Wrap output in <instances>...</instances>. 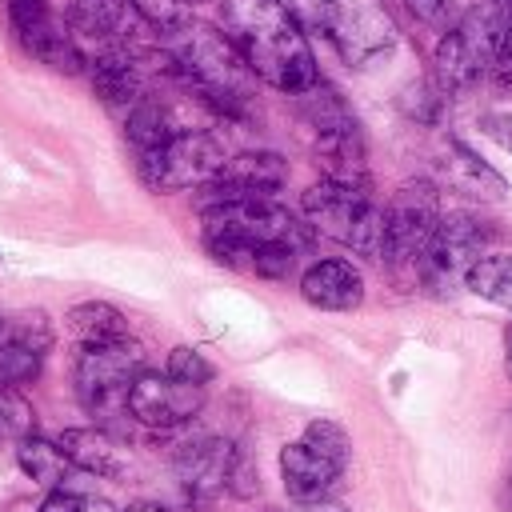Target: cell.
<instances>
[{
	"mask_svg": "<svg viewBox=\"0 0 512 512\" xmlns=\"http://www.w3.org/2000/svg\"><path fill=\"white\" fill-rule=\"evenodd\" d=\"M220 24L252 76L276 92L296 96L320 80L312 44L280 0H220Z\"/></svg>",
	"mask_w": 512,
	"mask_h": 512,
	"instance_id": "cell-1",
	"label": "cell"
},
{
	"mask_svg": "<svg viewBox=\"0 0 512 512\" xmlns=\"http://www.w3.org/2000/svg\"><path fill=\"white\" fill-rule=\"evenodd\" d=\"M164 52L172 60V76L188 92H196L212 112H220L224 120H236V124L252 120L256 76L224 32L192 20L180 32L164 36Z\"/></svg>",
	"mask_w": 512,
	"mask_h": 512,
	"instance_id": "cell-2",
	"label": "cell"
},
{
	"mask_svg": "<svg viewBox=\"0 0 512 512\" xmlns=\"http://www.w3.org/2000/svg\"><path fill=\"white\" fill-rule=\"evenodd\" d=\"M296 244L312 248V228L300 224L284 204L276 200H240V204H208L200 224L204 252L224 268H252L256 248L264 244Z\"/></svg>",
	"mask_w": 512,
	"mask_h": 512,
	"instance_id": "cell-3",
	"label": "cell"
},
{
	"mask_svg": "<svg viewBox=\"0 0 512 512\" xmlns=\"http://www.w3.org/2000/svg\"><path fill=\"white\" fill-rule=\"evenodd\" d=\"M300 212L312 232L336 240L340 248H352L356 256L380 260V240H384V204H376L372 188L364 184H336V180H316L300 196Z\"/></svg>",
	"mask_w": 512,
	"mask_h": 512,
	"instance_id": "cell-4",
	"label": "cell"
},
{
	"mask_svg": "<svg viewBox=\"0 0 512 512\" xmlns=\"http://www.w3.org/2000/svg\"><path fill=\"white\" fill-rule=\"evenodd\" d=\"M504 24H508L504 0H476V4H468L460 24L440 32V40H436L432 80L448 96L472 92L480 80H488L492 52H496V40H500Z\"/></svg>",
	"mask_w": 512,
	"mask_h": 512,
	"instance_id": "cell-5",
	"label": "cell"
},
{
	"mask_svg": "<svg viewBox=\"0 0 512 512\" xmlns=\"http://www.w3.org/2000/svg\"><path fill=\"white\" fill-rule=\"evenodd\" d=\"M440 188L432 180H408L384 204L380 264L392 272H420V260L440 228Z\"/></svg>",
	"mask_w": 512,
	"mask_h": 512,
	"instance_id": "cell-6",
	"label": "cell"
},
{
	"mask_svg": "<svg viewBox=\"0 0 512 512\" xmlns=\"http://www.w3.org/2000/svg\"><path fill=\"white\" fill-rule=\"evenodd\" d=\"M144 372V348L124 336L112 344H88L76 352L72 384L92 416H128V388Z\"/></svg>",
	"mask_w": 512,
	"mask_h": 512,
	"instance_id": "cell-7",
	"label": "cell"
},
{
	"mask_svg": "<svg viewBox=\"0 0 512 512\" xmlns=\"http://www.w3.org/2000/svg\"><path fill=\"white\" fill-rule=\"evenodd\" d=\"M224 164H228V144L208 128H180L164 148L136 156V172L152 192L204 188Z\"/></svg>",
	"mask_w": 512,
	"mask_h": 512,
	"instance_id": "cell-8",
	"label": "cell"
},
{
	"mask_svg": "<svg viewBox=\"0 0 512 512\" xmlns=\"http://www.w3.org/2000/svg\"><path fill=\"white\" fill-rule=\"evenodd\" d=\"M492 236H496L492 224L480 220L476 212H448V216H440V228H436L424 260H420L416 276L428 288H436V292L460 284L468 276V268L488 252Z\"/></svg>",
	"mask_w": 512,
	"mask_h": 512,
	"instance_id": "cell-9",
	"label": "cell"
},
{
	"mask_svg": "<svg viewBox=\"0 0 512 512\" xmlns=\"http://www.w3.org/2000/svg\"><path fill=\"white\" fill-rule=\"evenodd\" d=\"M324 36L336 44V52L348 68H372V64L388 60L400 44V32H396L388 8L376 0H336L332 24Z\"/></svg>",
	"mask_w": 512,
	"mask_h": 512,
	"instance_id": "cell-10",
	"label": "cell"
},
{
	"mask_svg": "<svg viewBox=\"0 0 512 512\" xmlns=\"http://www.w3.org/2000/svg\"><path fill=\"white\" fill-rule=\"evenodd\" d=\"M8 20H12V32H16L20 48L32 60H40L52 72H64V76H80L88 68V56L80 52V40L52 12L48 0H8Z\"/></svg>",
	"mask_w": 512,
	"mask_h": 512,
	"instance_id": "cell-11",
	"label": "cell"
},
{
	"mask_svg": "<svg viewBox=\"0 0 512 512\" xmlns=\"http://www.w3.org/2000/svg\"><path fill=\"white\" fill-rule=\"evenodd\" d=\"M164 60V48H148V44H116V48H100L96 60H88V80L100 104L128 112L136 100L148 96V64Z\"/></svg>",
	"mask_w": 512,
	"mask_h": 512,
	"instance_id": "cell-12",
	"label": "cell"
},
{
	"mask_svg": "<svg viewBox=\"0 0 512 512\" xmlns=\"http://www.w3.org/2000/svg\"><path fill=\"white\" fill-rule=\"evenodd\" d=\"M288 184V160L272 148L228 156V164L204 184V208L208 204H240V200H272Z\"/></svg>",
	"mask_w": 512,
	"mask_h": 512,
	"instance_id": "cell-13",
	"label": "cell"
},
{
	"mask_svg": "<svg viewBox=\"0 0 512 512\" xmlns=\"http://www.w3.org/2000/svg\"><path fill=\"white\" fill-rule=\"evenodd\" d=\"M204 408V388L180 384L168 372H140L128 388V416L144 428H180Z\"/></svg>",
	"mask_w": 512,
	"mask_h": 512,
	"instance_id": "cell-14",
	"label": "cell"
},
{
	"mask_svg": "<svg viewBox=\"0 0 512 512\" xmlns=\"http://www.w3.org/2000/svg\"><path fill=\"white\" fill-rule=\"evenodd\" d=\"M48 348H52V324L40 308L8 316L0 328V388L32 384L44 368Z\"/></svg>",
	"mask_w": 512,
	"mask_h": 512,
	"instance_id": "cell-15",
	"label": "cell"
},
{
	"mask_svg": "<svg viewBox=\"0 0 512 512\" xmlns=\"http://www.w3.org/2000/svg\"><path fill=\"white\" fill-rule=\"evenodd\" d=\"M232 460H236V444L224 436H192L172 452V468L188 500L220 496L228 488Z\"/></svg>",
	"mask_w": 512,
	"mask_h": 512,
	"instance_id": "cell-16",
	"label": "cell"
},
{
	"mask_svg": "<svg viewBox=\"0 0 512 512\" xmlns=\"http://www.w3.org/2000/svg\"><path fill=\"white\" fill-rule=\"evenodd\" d=\"M64 24L72 28L76 40H92L104 48L144 44L140 32H148V24L136 16V8L128 0H68Z\"/></svg>",
	"mask_w": 512,
	"mask_h": 512,
	"instance_id": "cell-17",
	"label": "cell"
},
{
	"mask_svg": "<svg viewBox=\"0 0 512 512\" xmlns=\"http://www.w3.org/2000/svg\"><path fill=\"white\" fill-rule=\"evenodd\" d=\"M300 296L320 312H352L364 304V272L340 256L316 260L300 272Z\"/></svg>",
	"mask_w": 512,
	"mask_h": 512,
	"instance_id": "cell-18",
	"label": "cell"
},
{
	"mask_svg": "<svg viewBox=\"0 0 512 512\" xmlns=\"http://www.w3.org/2000/svg\"><path fill=\"white\" fill-rule=\"evenodd\" d=\"M340 476H344V472H340L336 464H328L324 456H316L304 440L280 448V480H284V492H288L296 504H304V508L328 500V496L336 492Z\"/></svg>",
	"mask_w": 512,
	"mask_h": 512,
	"instance_id": "cell-19",
	"label": "cell"
},
{
	"mask_svg": "<svg viewBox=\"0 0 512 512\" xmlns=\"http://www.w3.org/2000/svg\"><path fill=\"white\" fill-rule=\"evenodd\" d=\"M312 160H316V168L324 172V180L372 188V180H368V148H364L360 120L348 124V128L312 136Z\"/></svg>",
	"mask_w": 512,
	"mask_h": 512,
	"instance_id": "cell-20",
	"label": "cell"
},
{
	"mask_svg": "<svg viewBox=\"0 0 512 512\" xmlns=\"http://www.w3.org/2000/svg\"><path fill=\"white\" fill-rule=\"evenodd\" d=\"M440 176L452 192L472 196V200H500L508 192L504 176L496 168H488L464 140H448V148L440 156Z\"/></svg>",
	"mask_w": 512,
	"mask_h": 512,
	"instance_id": "cell-21",
	"label": "cell"
},
{
	"mask_svg": "<svg viewBox=\"0 0 512 512\" xmlns=\"http://www.w3.org/2000/svg\"><path fill=\"white\" fill-rule=\"evenodd\" d=\"M56 444L88 476H124V452L104 428H64Z\"/></svg>",
	"mask_w": 512,
	"mask_h": 512,
	"instance_id": "cell-22",
	"label": "cell"
},
{
	"mask_svg": "<svg viewBox=\"0 0 512 512\" xmlns=\"http://www.w3.org/2000/svg\"><path fill=\"white\" fill-rule=\"evenodd\" d=\"M176 132H180V124H176L172 108L164 104V96H152V92H148L144 100H136V104L124 112V136H128V144H132L136 156L164 148Z\"/></svg>",
	"mask_w": 512,
	"mask_h": 512,
	"instance_id": "cell-23",
	"label": "cell"
},
{
	"mask_svg": "<svg viewBox=\"0 0 512 512\" xmlns=\"http://www.w3.org/2000/svg\"><path fill=\"white\" fill-rule=\"evenodd\" d=\"M64 328L80 340V348L88 344H112V340H124L128 336V324H124V312L108 300H80L68 308L64 316Z\"/></svg>",
	"mask_w": 512,
	"mask_h": 512,
	"instance_id": "cell-24",
	"label": "cell"
},
{
	"mask_svg": "<svg viewBox=\"0 0 512 512\" xmlns=\"http://www.w3.org/2000/svg\"><path fill=\"white\" fill-rule=\"evenodd\" d=\"M292 100H296V112H300V120H304V128H308L312 136H320V132H336V128L356 124L352 108L344 104V96H340V92H336L328 80H316L312 88L296 92Z\"/></svg>",
	"mask_w": 512,
	"mask_h": 512,
	"instance_id": "cell-25",
	"label": "cell"
},
{
	"mask_svg": "<svg viewBox=\"0 0 512 512\" xmlns=\"http://www.w3.org/2000/svg\"><path fill=\"white\" fill-rule=\"evenodd\" d=\"M464 288L496 308H512V252H484L468 268Z\"/></svg>",
	"mask_w": 512,
	"mask_h": 512,
	"instance_id": "cell-26",
	"label": "cell"
},
{
	"mask_svg": "<svg viewBox=\"0 0 512 512\" xmlns=\"http://www.w3.org/2000/svg\"><path fill=\"white\" fill-rule=\"evenodd\" d=\"M16 464L28 480L44 484V488H60L64 484V472H68V456L60 452V444L44 440V436H28L16 444Z\"/></svg>",
	"mask_w": 512,
	"mask_h": 512,
	"instance_id": "cell-27",
	"label": "cell"
},
{
	"mask_svg": "<svg viewBox=\"0 0 512 512\" xmlns=\"http://www.w3.org/2000/svg\"><path fill=\"white\" fill-rule=\"evenodd\" d=\"M400 112L408 116V120H416V124H436L440 116H444V104H448V92L436 84V80H412V84H404V92H400Z\"/></svg>",
	"mask_w": 512,
	"mask_h": 512,
	"instance_id": "cell-28",
	"label": "cell"
},
{
	"mask_svg": "<svg viewBox=\"0 0 512 512\" xmlns=\"http://www.w3.org/2000/svg\"><path fill=\"white\" fill-rule=\"evenodd\" d=\"M304 444L316 452V456H324L328 464H336L340 472L348 468V456H352V440H348V432L336 424V420H308V428H304Z\"/></svg>",
	"mask_w": 512,
	"mask_h": 512,
	"instance_id": "cell-29",
	"label": "cell"
},
{
	"mask_svg": "<svg viewBox=\"0 0 512 512\" xmlns=\"http://www.w3.org/2000/svg\"><path fill=\"white\" fill-rule=\"evenodd\" d=\"M36 428V412L32 404L20 396V388H0V444H20Z\"/></svg>",
	"mask_w": 512,
	"mask_h": 512,
	"instance_id": "cell-30",
	"label": "cell"
},
{
	"mask_svg": "<svg viewBox=\"0 0 512 512\" xmlns=\"http://www.w3.org/2000/svg\"><path fill=\"white\" fill-rule=\"evenodd\" d=\"M136 8V16L148 24V32H156L160 40L180 32L184 24H192V12L184 0H128Z\"/></svg>",
	"mask_w": 512,
	"mask_h": 512,
	"instance_id": "cell-31",
	"label": "cell"
},
{
	"mask_svg": "<svg viewBox=\"0 0 512 512\" xmlns=\"http://www.w3.org/2000/svg\"><path fill=\"white\" fill-rule=\"evenodd\" d=\"M164 372H168L172 380H180V384H192V388H204V384L216 376L212 360H208L200 348H188V344H176V348L168 352Z\"/></svg>",
	"mask_w": 512,
	"mask_h": 512,
	"instance_id": "cell-32",
	"label": "cell"
},
{
	"mask_svg": "<svg viewBox=\"0 0 512 512\" xmlns=\"http://www.w3.org/2000/svg\"><path fill=\"white\" fill-rule=\"evenodd\" d=\"M404 8H408V16H412L416 24L436 28V32L456 28L460 16H464V8H460L456 0H404Z\"/></svg>",
	"mask_w": 512,
	"mask_h": 512,
	"instance_id": "cell-33",
	"label": "cell"
},
{
	"mask_svg": "<svg viewBox=\"0 0 512 512\" xmlns=\"http://www.w3.org/2000/svg\"><path fill=\"white\" fill-rule=\"evenodd\" d=\"M280 4L300 20V28H312V32H328L336 12V0H280Z\"/></svg>",
	"mask_w": 512,
	"mask_h": 512,
	"instance_id": "cell-34",
	"label": "cell"
},
{
	"mask_svg": "<svg viewBox=\"0 0 512 512\" xmlns=\"http://www.w3.org/2000/svg\"><path fill=\"white\" fill-rule=\"evenodd\" d=\"M488 80H492V88L512 92V12H508V24H504V32H500V40H496Z\"/></svg>",
	"mask_w": 512,
	"mask_h": 512,
	"instance_id": "cell-35",
	"label": "cell"
},
{
	"mask_svg": "<svg viewBox=\"0 0 512 512\" xmlns=\"http://www.w3.org/2000/svg\"><path fill=\"white\" fill-rule=\"evenodd\" d=\"M256 488H260V468L252 464V456H248L244 448H236L232 476H228V492H232V496H240V500H248Z\"/></svg>",
	"mask_w": 512,
	"mask_h": 512,
	"instance_id": "cell-36",
	"label": "cell"
},
{
	"mask_svg": "<svg viewBox=\"0 0 512 512\" xmlns=\"http://www.w3.org/2000/svg\"><path fill=\"white\" fill-rule=\"evenodd\" d=\"M480 128H484V136H492L504 152H512V112H484V116H480Z\"/></svg>",
	"mask_w": 512,
	"mask_h": 512,
	"instance_id": "cell-37",
	"label": "cell"
},
{
	"mask_svg": "<svg viewBox=\"0 0 512 512\" xmlns=\"http://www.w3.org/2000/svg\"><path fill=\"white\" fill-rule=\"evenodd\" d=\"M80 508H84V496L60 484V488H48V496L40 500L36 512H80Z\"/></svg>",
	"mask_w": 512,
	"mask_h": 512,
	"instance_id": "cell-38",
	"label": "cell"
},
{
	"mask_svg": "<svg viewBox=\"0 0 512 512\" xmlns=\"http://www.w3.org/2000/svg\"><path fill=\"white\" fill-rule=\"evenodd\" d=\"M504 372H508V380H512V320H508V328H504Z\"/></svg>",
	"mask_w": 512,
	"mask_h": 512,
	"instance_id": "cell-39",
	"label": "cell"
},
{
	"mask_svg": "<svg viewBox=\"0 0 512 512\" xmlns=\"http://www.w3.org/2000/svg\"><path fill=\"white\" fill-rule=\"evenodd\" d=\"M124 512H168L164 504H156V500H136V504H128Z\"/></svg>",
	"mask_w": 512,
	"mask_h": 512,
	"instance_id": "cell-40",
	"label": "cell"
},
{
	"mask_svg": "<svg viewBox=\"0 0 512 512\" xmlns=\"http://www.w3.org/2000/svg\"><path fill=\"white\" fill-rule=\"evenodd\" d=\"M80 512H116V508H112L108 500H84V508H80Z\"/></svg>",
	"mask_w": 512,
	"mask_h": 512,
	"instance_id": "cell-41",
	"label": "cell"
},
{
	"mask_svg": "<svg viewBox=\"0 0 512 512\" xmlns=\"http://www.w3.org/2000/svg\"><path fill=\"white\" fill-rule=\"evenodd\" d=\"M500 504L512 512V472H508V480H504V492H500Z\"/></svg>",
	"mask_w": 512,
	"mask_h": 512,
	"instance_id": "cell-42",
	"label": "cell"
},
{
	"mask_svg": "<svg viewBox=\"0 0 512 512\" xmlns=\"http://www.w3.org/2000/svg\"><path fill=\"white\" fill-rule=\"evenodd\" d=\"M184 4H188V8H192V4H204V0H184Z\"/></svg>",
	"mask_w": 512,
	"mask_h": 512,
	"instance_id": "cell-43",
	"label": "cell"
},
{
	"mask_svg": "<svg viewBox=\"0 0 512 512\" xmlns=\"http://www.w3.org/2000/svg\"><path fill=\"white\" fill-rule=\"evenodd\" d=\"M0 268H4V252H0Z\"/></svg>",
	"mask_w": 512,
	"mask_h": 512,
	"instance_id": "cell-44",
	"label": "cell"
},
{
	"mask_svg": "<svg viewBox=\"0 0 512 512\" xmlns=\"http://www.w3.org/2000/svg\"><path fill=\"white\" fill-rule=\"evenodd\" d=\"M4 320H8V316H0V328H4Z\"/></svg>",
	"mask_w": 512,
	"mask_h": 512,
	"instance_id": "cell-45",
	"label": "cell"
}]
</instances>
